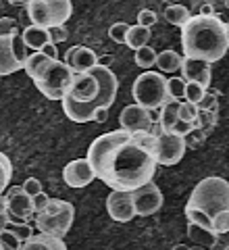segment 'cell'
I'll return each instance as SVG.
<instances>
[{"label":"cell","mask_w":229,"mask_h":250,"mask_svg":"<svg viewBox=\"0 0 229 250\" xmlns=\"http://www.w3.org/2000/svg\"><path fill=\"white\" fill-rule=\"evenodd\" d=\"M154 136L148 131L113 129L98 136L88 148L94 175L110 190L131 192L154 179L159 163L152 152Z\"/></svg>","instance_id":"1"},{"label":"cell","mask_w":229,"mask_h":250,"mask_svg":"<svg viewBox=\"0 0 229 250\" xmlns=\"http://www.w3.org/2000/svg\"><path fill=\"white\" fill-rule=\"evenodd\" d=\"M119 82L108 67H92L85 73H73L69 92L62 96V111L75 123L92 121L98 108H110L117 98Z\"/></svg>","instance_id":"2"},{"label":"cell","mask_w":229,"mask_h":250,"mask_svg":"<svg viewBox=\"0 0 229 250\" xmlns=\"http://www.w3.org/2000/svg\"><path fill=\"white\" fill-rule=\"evenodd\" d=\"M181 48L184 57L200 59L207 62H217L227 54L229 48V27L217 15L204 17L192 15L181 25Z\"/></svg>","instance_id":"3"},{"label":"cell","mask_w":229,"mask_h":250,"mask_svg":"<svg viewBox=\"0 0 229 250\" xmlns=\"http://www.w3.org/2000/svg\"><path fill=\"white\" fill-rule=\"evenodd\" d=\"M186 207H194L204 210L210 219L221 210L229 208V184L223 177H204L196 184V188L189 194V200Z\"/></svg>","instance_id":"4"},{"label":"cell","mask_w":229,"mask_h":250,"mask_svg":"<svg viewBox=\"0 0 229 250\" xmlns=\"http://www.w3.org/2000/svg\"><path fill=\"white\" fill-rule=\"evenodd\" d=\"M31 219L36 221V228L40 231L50 233V236H57V238H65L67 231L71 229V225H73L75 208L67 200L50 198L48 205L40 213H34Z\"/></svg>","instance_id":"5"},{"label":"cell","mask_w":229,"mask_h":250,"mask_svg":"<svg viewBox=\"0 0 229 250\" xmlns=\"http://www.w3.org/2000/svg\"><path fill=\"white\" fill-rule=\"evenodd\" d=\"M131 96L136 104L148 108V111H159L169 100L167 94V77L156 71H144L133 82Z\"/></svg>","instance_id":"6"},{"label":"cell","mask_w":229,"mask_h":250,"mask_svg":"<svg viewBox=\"0 0 229 250\" xmlns=\"http://www.w3.org/2000/svg\"><path fill=\"white\" fill-rule=\"evenodd\" d=\"M73 82V71L62 61H50L46 69L34 80L38 92L44 94L48 100H62Z\"/></svg>","instance_id":"7"},{"label":"cell","mask_w":229,"mask_h":250,"mask_svg":"<svg viewBox=\"0 0 229 250\" xmlns=\"http://www.w3.org/2000/svg\"><path fill=\"white\" fill-rule=\"evenodd\" d=\"M25 6L31 23L46 29L54 25H65L73 15L71 0H29Z\"/></svg>","instance_id":"8"},{"label":"cell","mask_w":229,"mask_h":250,"mask_svg":"<svg viewBox=\"0 0 229 250\" xmlns=\"http://www.w3.org/2000/svg\"><path fill=\"white\" fill-rule=\"evenodd\" d=\"M187 150L184 136H177L173 131H163V134L154 136V159L159 165H177L184 159V154Z\"/></svg>","instance_id":"9"},{"label":"cell","mask_w":229,"mask_h":250,"mask_svg":"<svg viewBox=\"0 0 229 250\" xmlns=\"http://www.w3.org/2000/svg\"><path fill=\"white\" fill-rule=\"evenodd\" d=\"M131 198H133L136 217H150V215H154L156 210H161V207H163V192L159 190V186L152 182L131 190Z\"/></svg>","instance_id":"10"},{"label":"cell","mask_w":229,"mask_h":250,"mask_svg":"<svg viewBox=\"0 0 229 250\" xmlns=\"http://www.w3.org/2000/svg\"><path fill=\"white\" fill-rule=\"evenodd\" d=\"M4 208L9 210V215H11V223L29 221V219L34 217V202H31V196L21 186H13L6 190Z\"/></svg>","instance_id":"11"},{"label":"cell","mask_w":229,"mask_h":250,"mask_svg":"<svg viewBox=\"0 0 229 250\" xmlns=\"http://www.w3.org/2000/svg\"><path fill=\"white\" fill-rule=\"evenodd\" d=\"M106 210L113 221L117 223H127L136 217V210H133V198L131 192L125 190H113L106 198Z\"/></svg>","instance_id":"12"},{"label":"cell","mask_w":229,"mask_h":250,"mask_svg":"<svg viewBox=\"0 0 229 250\" xmlns=\"http://www.w3.org/2000/svg\"><path fill=\"white\" fill-rule=\"evenodd\" d=\"M154 121L152 117V111H148V108L140 106V104H127L119 113V125L123 129L131 131V134H136V131H148L150 123Z\"/></svg>","instance_id":"13"},{"label":"cell","mask_w":229,"mask_h":250,"mask_svg":"<svg viewBox=\"0 0 229 250\" xmlns=\"http://www.w3.org/2000/svg\"><path fill=\"white\" fill-rule=\"evenodd\" d=\"M62 179L69 188H85L96 179V175H94V169L88 159H75L67 163L62 169Z\"/></svg>","instance_id":"14"},{"label":"cell","mask_w":229,"mask_h":250,"mask_svg":"<svg viewBox=\"0 0 229 250\" xmlns=\"http://www.w3.org/2000/svg\"><path fill=\"white\" fill-rule=\"evenodd\" d=\"M96 59L98 54L88 46H71L65 54V65L73 73H85L92 67H96Z\"/></svg>","instance_id":"15"},{"label":"cell","mask_w":229,"mask_h":250,"mask_svg":"<svg viewBox=\"0 0 229 250\" xmlns=\"http://www.w3.org/2000/svg\"><path fill=\"white\" fill-rule=\"evenodd\" d=\"M181 77L186 82H196L208 88L210 85V62L207 61H200V59H189V57H184L181 59Z\"/></svg>","instance_id":"16"},{"label":"cell","mask_w":229,"mask_h":250,"mask_svg":"<svg viewBox=\"0 0 229 250\" xmlns=\"http://www.w3.org/2000/svg\"><path fill=\"white\" fill-rule=\"evenodd\" d=\"M15 34V31H13ZM13 34L9 36H0V77L2 75H11L15 71L23 69V65L15 57L13 50Z\"/></svg>","instance_id":"17"},{"label":"cell","mask_w":229,"mask_h":250,"mask_svg":"<svg viewBox=\"0 0 229 250\" xmlns=\"http://www.w3.org/2000/svg\"><path fill=\"white\" fill-rule=\"evenodd\" d=\"M21 248H27V250H54V248H59V250H65L67 244H65V240L62 238H57V236H50V233H44L40 231L36 236V233H31V238H27L25 242L21 244Z\"/></svg>","instance_id":"18"},{"label":"cell","mask_w":229,"mask_h":250,"mask_svg":"<svg viewBox=\"0 0 229 250\" xmlns=\"http://www.w3.org/2000/svg\"><path fill=\"white\" fill-rule=\"evenodd\" d=\"M21 40L29 50H40L44 44L50 42V34H48L46 27H40V25H34V23H31L29 27L23 29Z\"/></svg>","instance_id":"19"},{"label":"cell","mask_w":229,"mask_h":250,"mask_svg":"<svg viewBox=\"0 0 229 250\" xmlns=\"http://www.w3.org/2000/svg\"><path fill=\"white\" fill-rule=\"evenodd\" d=\"M187 236L192 242H196L198 246H204V248H215L217 242H219V233H215L208 228H202L198 223H187Z\"/></svg>","instance_id":"20"},{"label":"cell","mask_w":229,"mask_h":250,"mask_svg":"<svg viewBox=\"0 0 229 250\" xmlns=\"http://www.w3.org/2000/svg\"><path fill=\"white\" fill-rule=\"evenodd\" d=\"M181 54H177L175 50H163L156 54V59H154V65L159 67V71L161 73H175L179 71V67H181Z\"/></svg>","instance_id":"21"},{"label":"cell","mask_w":229,"mask_h":250,"mask_svg":"<svg viewBox=\"0 0 229 250\" xmlns=\"http://www.w3.org/2000/svg\"><path fill=\"white\" fill-rule=\"evenodd\" d=\"M50 61H52V59L46 57L42 50H34L31 54H27L25 62H23V69H25V73L31 77V80H36V77L46 69V65H48Z\"/></svg>","instance_id":"22"},{"label":"cell","mask_w":229,"mask_h":250,"mask_svg":"<svg viewBox=\"0 0 229 250\" xmlns=\"http://www.w3.org/2000/svg\"><path fill=\"white\" fill-rule=\"evenodd\" d=\"M150 27H144V25H129L127 34H125V44L129 46V48L138 50L142 46H146L148 40H150Z\"/></svg>","instance_id":"23"},{"label":"cell","mask_w":229,"mask_h":250,"mask_svg":"<svg viewBox=\"0 0 229 250\" xmlns=\"http://www.w3.org/2000/svg\"><path fill=\"white\" fill-rule=\"evenodd\" d=\"M179 100H167L163 106H161V117H159V123H161V127L163 131H171L173 127V123H175L179 119Z\"/></svg>","instance_id":"24"},{"label":"cell","mask_w":229,"mask_h":250,"mask_svg":"<svg viewBox=\"0 0 229 250\" xmlns=\"http://www.w3.org/2000/svg\"><path fill=\"white\" fill-rule=\"evenodd\" d=\"M189 17H192V13H189V9L184 4H171V6L165 9V19L175 27H181Z\"/></svg>","instance_id":"25"},{"label":"cell","mask_w":229,"mask_h":250,"mask_svg":"<svg viewBox=\"0 0 229 250\" xmlns=\"http://www.w3.org/2000/svg\"><path fill=\"white\" fill-rule=\"evenodd\" d=\"M13 177V163L2 150H0V196L4 194V190L9 188Z\"/></svg>","instance_id":"26"},{"label":"cell","mask_w":229,"mask_h":250,"mask_svg":"<svg viewBox=\"0 0 229 250\" xmlns=\"http://www.w3.org/2000/svg\"><path fill=\"white\" fill-rule=\"evenodd\" d=\"M217 119H219L217 113H212V111H200V108H198V115H196L194 125H196V127H200L202 131H207V134H210V129L217 125Z\"/></svg>","instance_id":"27"},{"label":"cell","mask_w":229,"mask_h":250,"mask_svg":"<svg viewBox=\"0 0 229 250\" xmlns=\"http://www.w3.org/2000/svg\"><path fill=\"white\" fill-rule=\"evenodd\" d=\"M154 59H156V52L154 48H150V46H142V48L136 50V57H133V61H136L138 67H154Z\"/></svg>","instance_id":"28"},{"label":"cell","mask_w":229,"mask_h":250,"mask_svg":"<svg viewBox=\"0 0 229 250\" xmlns=\"http://www.w3.org/2000/svg\"><path fill=\"white\" fill-rule=\"evenodd\" d=\"M0 248L2 250H19L21 248V240L17 238V233L11 228L0 229Z\"/></svg>","instance_id":"29"},{"label":"cell","mask_w":229,"mask_h":250,"mask_svg":"<svg viewBox=\"0 0 229 250\" xmlns=\"http://www.w3.org/2000/svg\"><path fill=\"white\" fill-rule=\"evenodd\" d=\"M184 90H186V80L184 77H171V80H167L169 100H181L184 98Z\"/></svg>","instance_id":"30"},{"label":"cell","mask_w":229,"mask_h":250,"mask_svg":"<svg viewBox=\"0 0 229 250\" xmlns=\"http://www.w3.org/2000/svg\"><path fill=\"white\" fill-rule=\"evenodd\" d=\"M200 111H212L219 115V94L217 92H204V96L196 103Z\"/></svg>","instance_id":"31"},{"label":"cell","mask_w":229,"mask_h":250,"mask_svg":"<svg viewBox=\"0 0 229 250\" xmlns=\"http://www.w3.org/2000/svg\"><path fill=\"white\" fill-rule=\"evenodd\" d=\"M207 136H208L207 131H202L200 127H196V125H194V127L184 136L186 146H187V148H200V146L204 144V140H207Z\"/></svg>","instance_id":"32"},{"label":"cell","mask_w":229,"mask_h":250,"mask_svg":"<svg viewBox=\"0 0 229 250\" xmlns=\"http://www.w3.org/2000/svg\"><path fill=\"white\" fill-rule=\"evenodd\" d=\"M204 92H207V88L196 82H186V90H184V98L187 100V103H198V100L204 96Z\"/></svg>","instance_id":"33"},{"label":"cell","mask_w":229,"mask_h":250,"mask_svg":"<svg viewBox=\"0 0 229 250\" xmlns=\"http://www.w3.org/2000/svg\"><path fill=\"white\" fill-rule=\"evenodd\" d=\"M179 119H184V121H189V123H194L196 121V115H198V106H196L194 103H187V100H179Z\"/></svg>","instance_id":"34"},{"label":"cell","mask_w":229,"mask_h":250,"mask_svg":"<svg viewBox=\"0 0 229 250\" xmlns=\"http://www.w3.org/2000/svg\"><path fill=\"white\" fill-rule=\"evenodd\" d=\"M212 229H215V233H219V236H225L229 231V210H221V213L212 217Z\"/></svg>","instance_id":"35"},{"label":"cell","mask_w":229,"mask_h":250,"mask_svg":"<svg viewBox=\"0 0 229 250\" xmlns=\"http://www.w3.org/2000/svg\"><path fill=\"white\" fill-rule=\"evenodd\" d=\"M127 29H129V25H127V23H123V21L113 23L110 29H108L110 40L117 42V44H125V34H127Z\"/></svg>","instance_id":"36"},{"label":"cell","mask_w":229,"mask_h":250,"mask_svg":"<svg viewBox=\"0 0 229 250\" xmlns=\"http://www.w3.org/2000/svg\"><path fill=\"white\" fill-rule=\"evenodd\" d=\"M9 228L17 233V238L21 240V244L25 242L27 238H31V233H34V229H31V225L27 221H17V223H9Z\"/></svg>","instance_id":"37"},{"label":"cell","mask_w":229,"mask_h":250,"mask_svg":"<svg viewBox=\"0 0 229 250\" xmlns=\"http://www.w3.org/2000/svg\"><path fill=\"white\" fill-rule=\"evenodd\" d=\"M156 21H159V17H156V13H154V11H150V9L140 11V15H138V25L152 27V25H156Z\"/></svg>","instance_id":"38"},{"label":"cell","mask_w":229,"mask_h":250,"mask_svg":"<svg viewBox=\"0 0 229 250\" xmlns=\"http://www.w3.org/2000/svg\"><path fill=\"white\" fill-rule=\"evenodd\" d=\"M48 34H50V42L52 44H61V42H65L67 38H69V31L65 25H54L48 29Z\"/></svg>","instance_id":"39"},{"label":"cell","mask_w":229,"mask_h":250,"mask_svg":"<svg viewBox=\"0 0 229 250\" xmlns=\"http://www.w3.org/2000/svg\"><path fill=\"white\" fill-rule=\"evenodd\" d=\"M21 188L29 194V196H36L38 192H42V184H40V179H36V177H27Z\"/></svg>","instance_id":"40"},{"label":"cell","mask_w":229,"mask_h":250,"mask_svg":"<svg viewBox=\"0 0 229 250\" xmlns=\"http://www.w3.org/2000/svg\"><path fill=\"white\" fill-rule=\"evenodd\" d=\"M17 31V21L13 17H0V36H9Z\"/></svg>","instance_id":"41"},{"label":"cell","mask_w":229,"mask_h":250,"mask_svg":"<svg viewBox=\"0 0 229 250\" xmlns=\"http://www.w3.org/2000/svg\"><path fill=\"white\" fill-rule=\"evenodd\" d=\"M48 200H50V196L48 194H44V192H38L36 196H31V202H34V213H40V210L48 205Z\"/></svg>","instance_id":"42"},{"label":"cell","mask_w":229,"mask_h":250,"mask_svg":"<svg viewBox=\"0 0 229 250\" xmlns=\"http://www.w3.org/2000/svg\"><path fill=\"white\" fill-rule=\"evenodd\" d=\"M194 127V123H189V121H184V119H177L175 123H173V127H171V131L173 134H177V136H186L189 129Z\"/></svg>","instance_id":"43"},{"label":"cell","mask_w":229,"mask_h":250,"mask_svg":"<svg viewBox=\"0 0 229 250\" xmlns=\"http://www.w3.org/2000/svg\"><path fill=\"white\" fill-rule=\"evenodd\" d=\"M40 50H42V52H44L48 59H52V61H57V59H59V48H57V44L48 42V44H44Z\"/></svg>","instance_id":"44"},{"label":"cell","mask_w":229,"mask_h":250,"mask_svg":"<svg viewBox=\"0 0 229 250\" xmlns=\"http://www.w3.org/2000/svg\"><path fill=\"white\" fill-rule=\"evenodd\" d=\"M9 223H11V215H9V210H6L4 207H0V229L9 228Z\"/></svg>","instance_id":"45"},{"label":"cell","mask_w":229,"mask_h":250,"mask_svg":"<svg viewBox=\"0 0 229 250\" xmlns=\"http://www.w3.org/2000/svg\"><path fill=\"white\" fill-rule=\"evenodd\" d=\"M106 119H108V108H98L92 117V121H96V123H106Z\"/></svg>","instance_id":"46"},{"label":"cell","mask_w":229,"mask_h":250,"mask_svg":"<svg viewBox=\"0 0 229 250\" xmlns=\"http://www.w3.org/2000/svg\"><path fill=\"white\" fill-rule=\"evenodd\" d=\"M113 61H115L113 54H102V57L96 59V65H100V67H110V65H113Z\"/></svg>","instance_id":"47"},{"label":"cell","mask_w":229,"mask_h":250,"mask_svg":"<svg viewBox=\"0 0 229 250\" xmlns=\"http://www.w3.org/2000/svg\"><path fill=\"white\" fill-rule=\"evenodd\" d=\"M200 15H204V17H210V15H215V6H212V4H202L200 6Z\"/></svg>","instance_id":"48"},{"label":"cell","mask_w":229,"mask_h":250,"mask_svg":"<svg viewBox=\"0 0 229 250\" xmlns=\"http://www.w3.org/2000/svg\"><path fill=\"white\" fill-rule=\"evenodd\" d=\"M9 2H11L13 6H25V4L29 2V0H9Z\"/></svg>","instance_id":"49"}]
</instances>
